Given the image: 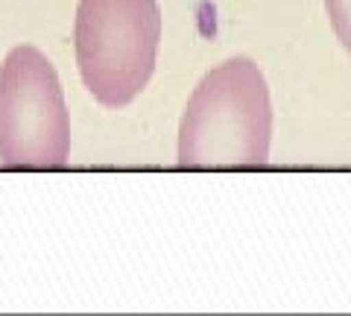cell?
<instances>
[{"instance_id":"3957f363","label":"cell","mask_w":351,"mask_h":316,"mask_svg":"<svg viewBox=\"0 0 351 316\" xmlns=\"http://www.w3.org/2000/svg\"><path fill=\"white\" fill-rule=\"evenodd\" d=\"M71 156V117L53 62L21 45L0 68V161L12 170H59Z\"/></svg>"},{"instance_id":"7a4b0ae2","label":"cell","mask_w":351,"mask_h":316,"mask_svg":"<svg viewBox=\"0 0 351 316\" xmlns=\"http://www.w3.org/2000/svg\"><path fill=\"white\" fill-rule=\"evenodd\" d=\"M76 68L88 94L123 108L149 85L161 41L158 0H80Z\"/></svg>"},{"instance_id":"6da1fadb","label":"cell","mask_w":351,"mask_h":316,"mask_svg":"<svg viewBox=\"0 0 351 316\" xmlns=\"http://www.w3.org/2000/svg\"><path fill=\"white\" fill-rule=\"evenodd\" d=\"M272 103L255 62L234 56L202 76L179 126V167L240 170L269 161Z\"/></svg>"},{"instance_id":"277c9868","label":"cell","mask_w":351,"mask_h":316,"mask_svg":"<svg viewBox=\"0 0 351 316\" xmlns=\"http://www.w3.org/2000/svg\"><path fill=\"white\" fill-rule=\"evenodd\" d=\"M325 6H328V18H331L337 41L351 56V0H325Z\"/></svg>"}]
</instances>
